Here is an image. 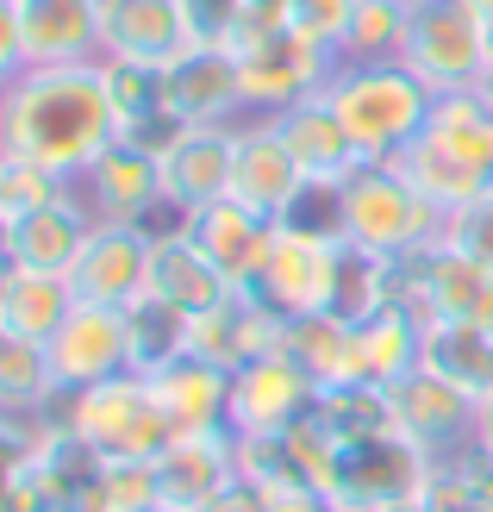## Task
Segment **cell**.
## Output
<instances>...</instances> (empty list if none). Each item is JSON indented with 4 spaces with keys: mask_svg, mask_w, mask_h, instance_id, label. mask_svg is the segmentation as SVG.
Masks as SVG:
<instances>
[{
    "mask_svg": "<svg viewBox=\"0 0 493 512\" xmlns=\"http://www.w3.org/2000/svg\"><path fill=\"white\" fill-rule=\"evenodd\" d=\"M113 138H119V119H113L100 63L19 69L0 88V150L19 163H38L75 182Z\"/></svg>",
    "mask_w": 493,
    "mask_h": 512,
    "instance_id": "obj_1",
    "label": "cell"
},
{
    "mask_svg": "<svg viewBox=\"0 0 493 512\" xmlns=\"http://www.w3.org/2000/svg\"><path fill=\"white\" fill-rule=\"evenodd\" d=\"M325 100L337 107V119L350 125L356 150L369 163H394L412 138H425L437 88L419 82L406 63H344L331 75Z\"/></svg>",
    "mask_w": 493,
    "mask_h": 512,
    "instance_id": "obj_2",
    "label": "cell"
},
{
    "mask_svg": "<svg viewBox=\"0 0 493 512\" xmlns=\"http://www.w3.org/2000/svg\"><path fill=\"white\" fill-rule=\"evenodd\" d=\"M444 219L450 213L412 188L400 163H362L344 182V244L356 256H375V263L419 256L444 244Z\"/></svg>",
    "mask_w": 493,
    "mask_h": 512,
    "instance_id": "obj_3",
    "label": "cell"
},
{
    "mask_svg": "<svg viewBox=\"0 0 493 512\" xmlns=\"http://www.w3.org/2000/svg\"><path fill=\"white\" fill-rule=\"evenodd\" d=\"M50 419H57L69 438H82L100 463H157L175 444V431L157 406V388H150V375H138V369L100 381V388L63 394Z\"/></svg>",
    "mask_w": 493,
    "mask_h": 512,
    "instance_id": "obj_4",
    "label": "cell"
},
{
    "mask_svg": "<svg viewBox=\"0 0 493 512\" xmlns=\"http://www.w3.org/2000/svg\"><path fill=\"white\" fill-rule=\"evenodd\" d=\"M231 57H238V82H244V107L250 113H281L294 107V100H313L331 88V75L344 69L331 44L306 38L300 25H275V32H244L231 44Z\"/></svg>",
    "mask_w": 493,
    "mask_h": 512,
    "instance_id": "obj_5",
    "label": "cell"
},
{
    "mask_svg": "<svg viewBox=\"0 0 493 512\" xmlns=\"http://www.w3.org/2000/svg\"><path fill=\"white\" fill-rule=\"evenodd\" d=\"M437 463L425 450H412L400 431H369V438H344L337 444V463L325 494L344 506V512H387V506H406L431 488Z\"/></svg>",
    "mask_w": 493,
    "mask_h": 512,
    "instance_id": "obj_6",
    "label": "cell"
},
{
    "mask_svg": "<svg viewBox=\"0 0 493 512\" xmlns=\"http://www.w3.org/2000/svg\"><path fill=\"white\" fill-rule=\"evenodd\" d=\"M400 63L437 94L475 88L487 75V25L475 19L469 0H412Z\"/></svg>",
    "mask_w": 493,
    "mask_h": 512,
    "instance_id": "obj_7",
    "label": "cell"
},
{
    "mask_svg": "<svg viewBox=\"0 0 493 512\" xmlns=\"http://www.w3.org/2000/svg\"><path fill=\"white\" fill-rule=\"evenodd\" d=\"M475 406L481 400H469L456 381L431 375L419 363L412 375H400L394 388H387V431H400L431 463H462L469 444H475Z\"/></svg>",
    "mask_w": 493,
    "mask_h": 512,
    "instance_id": "obj_8",
    "label": "cell"
},
{
    "mask_svg": "<svg viewBox=\"0 0 493 512\" xmlns=\"http://www.w3.org/2000/svg\"><path fill=\"white\" fill-rule=\"evenodd\" d=\"M344 269H350V244H337V238H306V232L275 225V250H269L263 281H256V300L275 306L281 319L337 313Z\"/></svg>",
    "mask_w": 493,
    "mask_h": 512,
    "instance_id": "obj_9",
    "label": "cell"
},
{
    "mask_svg": "<svg viewBox=\"0 0 493 512\" xmlns=\"http://www.w3.org/2000/svg\"><path fill=\"white\" fill-rule=\"evenodd\" d=\"M75 194L88 200L94 225H157L169 213L157 150L138 144V138H113L82 175H75Z\"/></svg>",
    "mask_w": 493,
    "mask_h": 512,
    "instance_id": "obj_10",
    "label": "cell"
},
{
    "mask_svg": "<svg viewBox=\"0 0 493 512\" xmlns=\"http://www.w3.org/2000/svg\"><path fill=\"white\" fill-rule=\"evenodd\" d=\"M44 350H50L57 394H82V388H100V381L138 369L132 313H119V306H75Z\"/></svg>",
    "mask_w": 493,
    "mask_h": 512,
    "instance_id": "obj_11",
    "label": "cell"
},
{
    "mask_svg": "<svg viewBox=\"0 0 493 512\" xmlns=\"http://www.w3.org/2000/svg\"><path fill=\"white\" fill-rule=\"evenodd\" d=\"M319 413V381L288 350H269L231 375V431L238 438H281Z\"/></svg>",
    "mask_w": 493,
    "mask_h": 512,
    "instance_id": "obj_12",
    "label": "cell"
},
{
    "mask_svg": "<svg viewBox=\"0 0 493 512\" xmlns=\"http://www.w3.org/2000/svg\"><path fill=\"white\" fill-rule=\"evenodd\" d=\"M150 250H157V225H94L69 269L75 306H119V313H132L150 294Z\"/></svg>",
    "mask_w": 493,
    "mask_h": 512,
    "instance_id": "obj_13",
    "label": "cell"
},
{
    "mask_svg": "<svg viewBox=\"0 0 493 512\" xmlns=\"http://www.w3.org/2000/svg\"><path fill=\"white\" fill-rule=\"evenodd\" d=\"M231 150H238V125H175L157 144L169 219H188L231 194Z\"/></svg>",
    "mask_w": 493,
    "mask_h": 512,
    "instance_id": "obj_14",
    "label": "cell"
},
{
    "mask_svg": "<svg viewBox=\"0 0 493 512\" xmlns=\"http://www.w3.org/2000/svg\"><path fill=\"white\" fill-rule=\"evenodd\" d=\"M175 225L194 238V250H200L238 294H256V281H263V269H269V250H275V219L250 213L244 200L225 194V200H213V207H200V213L175 219Z\"/></svg>",
    "mask_w": 493,
    "mask_h": 512,
    "instance_id": "obj_15",
    "label": "cell"
},
{
    "mask_svg": "<svg viewBox=\"0 0 493 512\" xmlns=\"http://www.w3.org/2000/svg\"><path fill=\"white\" fill-rule=\"evenodd\" d=\"M169 82V119L175 125H244V82H238V57L225 44H188L181 57L163 63Z\"/></svg>",
    "mask_w": 493,
    "mask_h": 512,
    "instance_id": "obj_16",
    "label": "cell"
},
{
    "mask_svg": "<svg viewBox=\"0 0 493 512\" xmlns=\"http://www.w3.org/2000/svg\"><path fill=\"white\" fill-rule=\"evenodd\" d=\"M300 188H306V175L294 163L288 138L275 132V119L250 113L238 125V150H231V200H244V207L263 213V219H281Z\"/></svg>",
    "mask_w": 493,
    "mask_h": 512,
    "instance_id": "obj_17",
    "label": "cell"
},
{
    "mask_svg": "<svg viewBox=\"0 0 493 512\" xmlns=\"http://www.w3.org/2000/svg\"><path fill=\"white\" fill-rule=\"evenodd\" d=\"M150 388L175 438H219L231 431V375L206 356H175V363L150 369Z\"/></svg>",
    "mask_w": 493,
    "mask_h": 512,
    "instance_id": "obj_18",
    "label": "cell"
},
{
    "mask_svg": "<svg viewBox=\"0 0 493 512\" xmlns=\"http://www.w3.org/2000/svg\"><path fill=\"white\" fill-rule=\"evenodd\" d=\"M231 294H238V288H231V281L194 250V238L181 232L175 219L157 225V250H150V294H144V300L169 306V313H181V319H206V313H213V306H225Z\"/></svg>",
    "mask_w": 493,
    "mask_h": 512,
    "instance_id": "obj_19",
    "label": "cell"
},
{
    "mask_svg": "<svg viewBox=\"0 0 493 512\" xmlns=\"http://www.w3.org/2000/svg\"><path fill=\"white\" fill-rule=\"evenodd\" d=\"M281 325L288 319H281L275 306H263L256 294H231L206 319H188V356H206V363H219L225 375H238L256 356L281 350Z\"/></svg>",
    "mask_w": 493,
    "mask_h": 512,
    "instance_id": "obj_20",
    "label": "cell"
},
{
    "mask_svg": "<svg viewBox=\"0 0 493 512\" xmlns=\"http://www.w3.org/2000/svg\"><path fill=\"white\" fill-rule=\"evenodd\" d=\"M419 319L425 325H487L493 331V269L469 263L450 244L419 256Z\"/></svg>",
    "mask_w": 493,
    "mask_h": 512,
    "instance_id": "obj_21",
    "label": "cell"
},
{
    "mask_svg": "<svg viewBox=\"0 0 493 512\" xmlns=\"http://www.w3.org/2000/svg\"><path fill=\"white\" fill-rule=\"evenodd\" d=\"M25 69L100 63V0H13Z\"/></svg>",
    "mask_w": 493,
    "mask_h": 512,
    "instance_id": "obj_22",
    "label": "cell"
},
{
    "mask_svg": "<svg viewBox=\"0 0 493 512\" xmlns=\"http://www.w3.org/2000/svg\"><path fill=\"white\" fill-rule=\"evenodd\" d=\"M269 119H275V132L288 138V150H294V163H300L306 182H350V175L369 163V157L356 150L350 125L337 119V107H331L325 94L294 100V107H281V113H269Z\"/></svg>",
    "mask_w": 493,
    "mask_h": 512,
    "instance_id": "obj_23",
    "label": "cell"
},
{
    "mask_svg": "<svg viewBox=\"0 0 493 512\" xmlns=\"http://www.w3.org/2000/svg\"><path fill=\"white\" fill-rule=\"evenodd\" d=\"M188 44L194 38L181 19V0H100V57L169 63Z\"/></svg>",
    "mask_w": 493,
    "mask_h": 512,
    "instance_id": "obj_24",
    "label": "cell"
},
{
    "mask_svg": "<svg viewBox=\"0 0 493 512\" xmlns=\"http://www.w3.org/2000/svg\"><path fill=\"white\" fill-rule=\"evenodd\" d=\"M425 363V319L412 306H375L350 319V369L369 388H394L400 375Z\"/></svg>",
    "mask_w": 493,
    "mask_h": 512,
    "instance_id": "obj_25",
    "label": "cell"
},
{
    "mask_svg": "<svg viewBox=\"0 0 493 512\" xmlns=\"http://www.w3.org/2000/svg\"><path fill=\"white\" fill-rule=\"evenodd\" d=\"M88 232H94V213H88V200L69 188L63 200L13 219V269L69 275L75 256H82V244H88Z\"/></svg>",
    "mask_w": 493,
    "mask_h": 512,
    "instance_id": "obj_26",
    "label": "cell"
},
{
    "mask_svg": "<svg viewBox=\"0 0 493 512\" xmlns=\"http://www.w3.org/2000/svg\"><path fill=\"white\" fill-rule=\"evenodd\" d=\"M231 475H238V438L231 431H219V438H175L157 456V494L163 506H181V512H194Z\"/></svg>",
    "mask_w": 493,
    "mask_h": 512,
    "instance_id": "obj_27",
    "label": "cell"
},
{
    "mask_svg": "<svg viewBox=\"0 0 493 512\" xmlns=\"http://www.w3.org/2000/svg\"><path fill=\"white\" fill-rule=\"evenodd\" d=\"M107 69V100H113V119H119V138H138L157 150L175 119H169V82H163V63H125V57H100Z\"/></svg>",
    "mask_w": 493,
    "mask_h": 512,
    "instance_id": "obj_28",
    "label": "cell"
},
{
    "mask_svg": "<svg viewBox=\"0 0 493 512\" xmlns=\"http://www.w3.org/2000/svg\"><path fill=\"white\" fill-rule=\"evenodd\" d=\"M57 375L50 350L0 319V419H50L57 413Z\"/></svg>",
    "mask_w": 493,
    "mask_h": 512,
    "instance_id": "obj_29",
    "label": "cell"
},
{
    "mask_svg": "<svg viewBox=\"0 0 493 512\" xmlns=\"http://www.w3.org/2000/svg\"><path fill=\"white\" fill-rule=\"evenodd\" d=\"M69 313H75L69 275H44V269H7L0 275V319L13 331H25V338L50 344Z\"/></svg>",
    "mask_w": 493,
    "mask_h": 512,
    "instance_id": "obj_30",
    "label": "cell"
},
{
    "mask_svg": "<svg viewBox=\"0 0 493 512\" xmlns=\"http://www.w3.org/2000/svg\"><path fill=\"white\" fill-rule=\"evenodd\" d=\"M425 138L437 150H450L456 163H469L481 169L487 182H493V107L475 94V88H456V94H437V107H431V125H425Z\"/></svg>",
    "mask_w": 493,
    "mask_h": 512,
    "instance_id": "obj_31",
    "label": "cell"
},
{
    "mask_svg": "<svg viewBox=\"0 0 493 512\" xmlns=\"http://www.w3.org/2000/svg\"><path fill=\"white\" fill-rule=\"evenodd\" d=\"M425 369L456 381L469 400L493 394V331L487 325H425Z\"/></svg>",
    "mask_w": 493,
    "mask_h": 512,
    "instance_id": "obj_32",
    "label": "cell"
},
{
    "mask_svg": "<svg viewBox=\"0 0 493 512\" xmlns=\"http://www.w3.org/2000/svg\"><path fill=\"white\" fill-rule=\"evenodd\" d=\"M281 350L319 381V388H337V381H356L350 369V319L344 313H306L281 325Z\"/></svg>",
    "mask_w": 493,
    "mask_h": 512,
    "instance_id": "obj_33",
    "label": "cell"
},
{
    "mask_svg": "<svg viewBox=\"0 0 493 512\" xmlns=\"http://www.w3.org/2000/svg\"><path fill=\"white\" fill-rule=\"evenodd\" d=\"M394 163L406 169V182L419 188L425 200H437V207H444V213H456V207H469L475 194H487V188H493V182H487L481 169H469V163H456L450 150H437L431 138H412V144L400 150Z\"/></svg>",
    "mask_w": 493,
    "mask_h": 512,
    "instance_id": "obj_34",
    "label": "cell"
},
{
    "mask_svg": "<svg viewBox=\"0 0 493 512\" xmlns=\"http://www.w3.org/2000/svg\"><path fill=\"white\" fill-rule=\"evenodd\" d=\"M406 19H412V0H356L344 63H400Z\"/></svg>",
    "mask_w": 493,
    "mask_h": 512,
    "instance_id": "obj_35",
    "label": "cell"
},
{
    "mask_svg": "<svg viewBox=\"0 0 493 512\" xmlns=\"http://www.w3.org/2000/svg\"><path fill=\"white\" fill-rule=\"evenodd\" d=\"M157 463H100L75 512H157Z\"/></svg>",
    "mask_w": 493,
    "mask_h": 512,
    "instance_id": "obj_36",
    "label": "cell"
},
{
    "mask_svg": "<svg viewBox=\"0 0 493 512\" xmlns=\"http://www.w3.org/2000/svg\"><path fill=\"white\" fill-rule=\"evenodd\" d=\"M319 419L337 431V438H369V431H387V388H369V381H337V388H319Z\"/></svg>",
    "mask_w": 493,
    "mask_h": 512,
    "instance_id": "obj_37",
    "label": "cell"
},
{
    "mask_svg": "<svg viewBox=\"0 0 493 512\" xmlns=\"http://www.w3.org/2000/svg\"><path fill=\"white\" fill-rule=\"evenodd\" d=\"M275 225L306 232V238H337V244H344V182H306L294 194V207L281 213Z\"/></svg>",
    "mask_w": 493,
    "mask_h": 512,
    "instance_id": "obj_38",
    "label": "cell"
},
{
    "mask_svg": "<svg viewBox=\"0 0 493 512\" xmlns=\"http://www.w3.org/2000/svg\"><path fill=\"white\" fill-rule=\"evenodd\" d=\"M0 157H7V150H0ZM69 188H75V182H63V175L7 157V182H0V200H7V219H19V213H38V207H50V200H63Z\"/></svg>",
    "mask_w": 493,
    "mask_h": 512,
    "instance_id": "obj_39",
    "label": "cell"
},
{
    "mask_svg": "<svg viewBox=\"0 0 493 512\" xmlns=\"http://www.w3.org/2000/svg\"><path fill=\"white\" fill-rule=\"evenodd\" d=\"M444 244H450V250H462L469 263L493 269V188H487V194H475L469 207H456V213L444 219Z\"/></svg>",
    "mask_w": 493,
    "mask_h": 512,
    "instance_id": "obj_40",
    "label": "cell"
},
{
    "mask_svg": "<svg viewBox=\"0 0 493 512\" xmlns=\"http://www.w3.org/2000/svg\"><path fill=\"white\" fill-rule=\"evenodd\" d=\"M244 13H250V0H181V19H188V38L194 44H225L231 50Z\"/></svg>",
    "mask_w": 493,
    "mask_h": 512,
    "instance_id": "obj_41",
    "label": "cell"
},
{
    "mask_svg": "<svg viewBox=\"0 0 493 512\" xmlns=\"http://www.w3.org/2000/svg\"><path fill=\"white\" fill-rule=\"evenodd\" d=\"M350 19H356V0H294V25L306 38L331 44L344 57V38H350Z\"/></svg>",
    "mask_w": 493,
    "mask_h": 512,
    "instance_id": "obj_42",
    "label": "cell"
},
{
    "mask_svg": "<svg viewBox=\"0 0 493 512\" xmlns=\"http://www.w3.org/2000/svg\"><path fill=\"white\" fill-rule=\"evenodd\" d=\"M194 512H269V488H263V481H250V475L238 469V475L225 481V488H213Z\"/></svg>",
    "mask_w": 493,
    "mask_h": 512,
    "instance_id": "obj_43",
    "label": "cell"
},
{
    "mask_svg": "<svg viewBox=\"0 0 493 512\" xmlns=\"http://www.w3.org/2000/svg\"><path fill=\"white\" fill-rule=\"evenodd\" d=\"M269 512H344V506H337L325 488H313V481H275Z\"/></svg>",
    "mask_w": 493,
    "mask_h": 512,
    "instance_id": "obj_44",
    "label": "cell"
},
{
    "mask_svg": "<svg viewBox=\"0 0 493 512\" xmlns=\"http://www.w3.org/2000/svg\"><path fill=\"white\" fill-rule=\"evenodd\" d=\"M25 69V38H19V7L13 0H0V88L13 82Z\"/></svg>",
    "mask_w": 493,
    "mask_h": 512,
    "instance_id": "obj_45",
    "label": "cell"
},
{
    "mask_svg": "<svg viewBox=\"0 0 493 512\" xmlns=\"http://www.w3.org/2000/svg\"><path fill=\"white\" fill-rule=\"evenodd\" d=\"M469 456H475V463H487L493 469V394L475 406V444H469Z\"/></svg>",
    "mask_w": 493,
    "mask_h": 512,
    "instance_id": "obj_46",
    "label": "cell"
},
{
    "mask_svg": "<svg viewBox=\"0 0 493 512\" xmlns=\"http://www.w3.org/2000/svg\"><path fill=\"white\" fill-rule=\"evenodd\" d=\"M469 7H475V19H481L487 32H493V0H469Z\"/></svg>",
    "mask_w": 493,
    "mask_h": 512,
    "instance_id": "obj_47",
    "label": "cell"
},
{
    "mask_svg": "<svg viewBox=\"0 0 493 512\" xmlns=\"http://www.w3.org/2000/svg\"><path fill=\"white\" fill-rule=\"evenodd\" d=\"M475 94H481V100H487V107H493V69H487V75H481V82H475Z\"/></svg>",
    "mask_w": 493,
    "mask_h": 512,
    "instance_id": "obj_48",
    "label": "cell"
},
{
    "mask_svg": "<svg viewBox=\"0 0 493 512\" xmlns=\"http://www.w3.org/2000/svg\"><path fill=\"white\" fill-rule=\"evenodd\" d=\"M0 182H7V157H0ZM0 219H7V200H0Z\"/></svg>",
    "mask_w": 493,
    "mask_h": 512,
    "instance_id": "obj_49",
    "label": "cell"
},
{
    "mask_svg": "<svg viewBox=\"0 0 493 512\" xmlns=\"http://www.w3.org/2000/svg\"><path fill=\"white\" fill-rule=\"evenodd\" d=\"M50 512H75V506H50Z\"/></svg>",
    "mask_w": 493,
    "mask_h": 512,
    "instance_id": "obj_50",
    "label": "cell"
}]
</instances>
